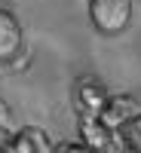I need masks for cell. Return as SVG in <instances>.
I'll use <instances>...</instances> for the list:
<instances>
[{
    "mask_svg": "<svg viewBox=\"0 0 141 153\" xmlns=\"http://www.w3.org/2000/svg\"><path fill=\"white\" fill-rule=\"evenodd\" d=\"M89 22L104 37H117L132 22V0H89Z\"/></svg>",
    "mask_w": 141,
    "mask_h": 153,
    "instance_id": "obj_1",
    "label": "cell"
},
{
    "mask_svg": "<svg viewBox=\"0 0 141 153\" xmlns=\"http://www.w3.org/2000/svg\"><path fill=\"white\" fill-rule=\"evenodd\" d=\"M107 101V89L101 86L95 76H83V80L74 83V92H71V104L77 110V117H98L101 107Z\"/></svg>",
    "mask_w": 141,
    "mask_h": 153,
    "instance_id": "obj_2",
    "label": "cell"
},
{
    "mask_svg": "<svg viewBox=\"0 0 141 153\" xmlns=\"http://www.w3.org/2000/svg\"><path fill=\"white\" fill-rule=\"evenodd\" d=\"M138 110H141V101L135 95H129V92H113V95H107L104 107H101V113H98V120L104 123L110 132H117L120 126L129 123Z\"/></svg>",
    "mask_w": 141,
    "mask_h": 153,
    "instance_id": "obj_3",
    "label": "cell"
},
{
    "mask_svg": "<svg viewBox=\"0 0 141 153\" xmlns=\"http://www.w3.org/2000/svg\"><path fill=\"white\" fill-rule=\"evenodd\" d=\"M55 141L49 138L46 129L40 126H22L19 132L9 135V153H52Z\"/></svg>",
    "mask_w": 141,
    "mask_h": 153,
    "instance_id": "obj_4",
    "label": "cell"
},
{
    "mask_svg": "<svg viewBox=\"0 0 141 153\" xmlns=\"http://www.w3.org/2000/svg\"><path fill=\"white\" fill-rule=\"evenodd\" d=\"M77 135H80V141L89 150H95V153H110L113 144H117L113 141V132L98 117H80L77 120Z\"/></svg>",
    "mask_w": 141,
    "mask_h": 153,
    "instance_id": "obj_5",
    "label": "cell"
},
{
    "mask_svg": "<svg viewBox=\"0 0 141 153\" xmlns=\"http://www.w3.org/2000/svg\"><path fill=\"white\" fill-rule=\"evenodd\" d=\"M22 43H25V37H22L19 19L9 9H0V61H6Z\"/></svg>",
    "mask_w": 141,
    "mask_h": 153,
    "instance_id": "obj_6",
    "label": "cell"
},
{
    "mask_svg": "<svg viewBox=\"0 0 141 153\" xmlns=\"http://www.w3.org/2000/svg\"><path fill=\"white\" fill-rule=\"evenodd\" d=\"M31 61H34L31 49L22 43V46H19V49H16V52H12L6 61H0V74H25V71L31 68Z\"/></svg>",
    "mask_w": 141,
    "mask_h": 153,
    "instance_id": "obj_7",
    "label": "cell"
},
{
    "mask_svg": "<svg viewBox=\"0 0 141 153\" xmlns=\"http://www.w3.org/2000/svg\"><path fill=\"white\" fill-rule=\"evenodd\" d=\"M113 135H120V141L123 147H132V150H141V110L135 113V117L129 123H123Z\"/></svg>",
    "mask_w": 141,
    "mask_h": 153,
    "instance_id": "obj_8",
    "label": "cell"
},
{
    "mask_svg": "<svg viewBox=\"0 0 141 153\" xmlns=\"http://www.w3.org/2000/svg\"><path fill=\"white\" fill-rule=\"evenodd\" d=\"M52 153H95V150H89L83 141H61L52 147Z\"/></svg>",
    "mask_w": 141,
    "mask_h": 153,
    "instance_id": "obj_9",
    "label": "cell"
},
{
    "mask_svg": "<svg viewBox=\"0 0 141 153\" xmlns=\"http://www.w3.org/2000/svg\"><path fill=\"white\" fill-rule=\"evenodd\" d=\"M9 123H12V110H9L6 101H0V135L9 132Z\"/></svg>",
    "mask_w": 141,
    "mask_h": 153,
    "instance_id": "obj_10",
    "label": "cell"
},
{
    "mask_svg": "<svg viewBox=\"0 0 141 153\" xmlns=\"http://www.w3.org/2000/svg\"><path fill=\"white\" fill-rule=\"evenodd\" d=\"M120 153H141V150H132V147H120Z\"/></svg>",
    "mask_w": 141,
    "mask_h": 153,
    "instance_id": "obj_11",
    "label": "cell"
},
{
    "mask_svg": "<svg viewBox=\"0 0 141 153\" xmlns=\"http://www.w3.org/2000/svg\"><path fill=\"white\" fill-rule=\"evenodd\" d=\"M0 153H9V150H3V147H0Z\"/></svg>",
    "mask_w": 141,
    "mask_h": 153,
    "instance_id": "obj_12",
    "label": "cell"
}]
</instances>
